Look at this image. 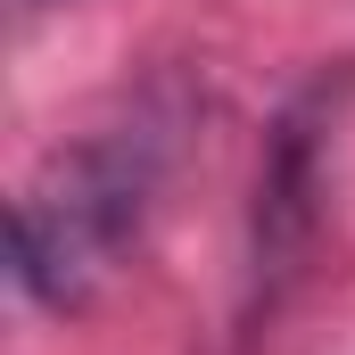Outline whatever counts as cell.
Segmentation results:
<instances>
[{
    "label": "cell",
    "instance_id": "obj_2",
    "mask_svg": "<svg viewBox=\"0 0 355 355\" xmlns=\"http://www.w3.org/2000/svg\"><path fill=\"white\" fill-rule=\"evenodd\" d=\"M17 8H25V17H33V8H50V0H17Z\"/></svg>",
    "mask_w": 355,
    "mask_h": 355
},
{
    "label": "cell",
    "instance_id": "obj_1",
    "mask_svg": "<svg viewBox=\"0 0 355 355\" xmlns=\"http://www.w3.org/2000/svg\"><path fill=\"white\" fill-rule=\"evenodd\" d=\"M141 198H149V141H99L58 157L50 182L17 198V281L50 306H75L141 223Z\"/></svg>",
    "mask_w": 355,
    "mask_h": 355
}]
</instances>
